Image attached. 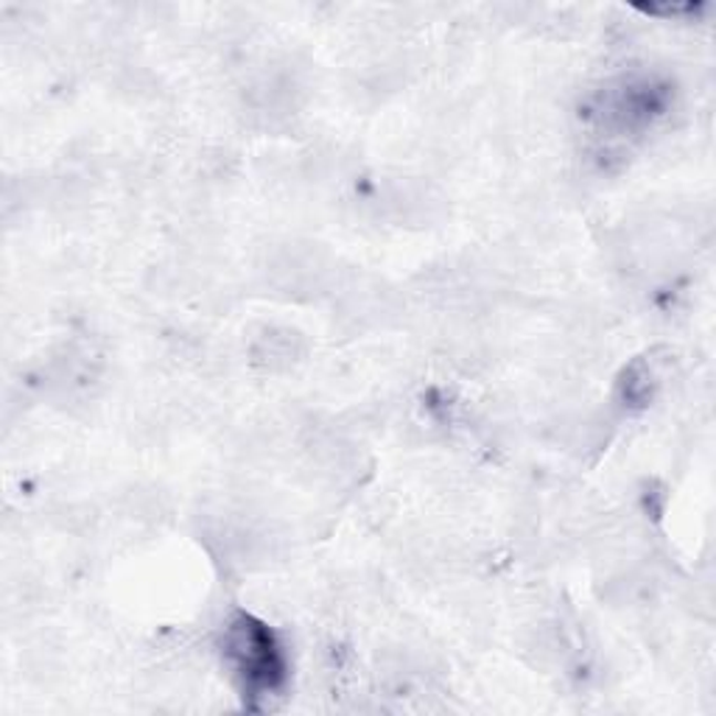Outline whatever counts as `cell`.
Masks as SVG:
<instances>
[{
    "mask_svg": "<svg viewBox=\"0 0 716 716\" xmlns=\"http://www.w3.org/2000/svg\"><path fill=\"white\" fill-rule=\"evenodd\" d=\"M255 361L268 367V370H281V367H292L299 356V334L288 328H272L257 339L255 345Z\"/></svg>",
    "mask_w": 716,
    "mask_h": 716,
    "instance_id": "obj_1",
    "label": "cell"
}]
</instances>
